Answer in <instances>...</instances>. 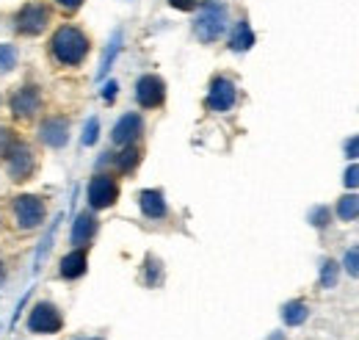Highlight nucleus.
Returning <instances> with one entry per match:
<instances>
[{
  "mask_svg": "<svg viewBox=\"0 0 359 340\" xmlns=\"http://www.w3.org/2000/svg\"><path fill=\"white\" fill-rule=\"evenodd\" d=\"M50 47H53V55H55L61 64L75 67V64H81V61L86 58V53H89V39H86L83 31H78V28H72V25H64V28H58L55 37L50 39Z\"/></svg>",
  "mask_w": 359,
  "mask_h": 340,
  "instance_id": "nucleus-1",
  "label": "nucleus"
},
{
  "mask_svg": "<svg viewBox=\"0 0 359 340\" xmlns=\"http://www.w3.org/2000/svg\"><path fill=\"white\" fill-rule=\"evenodd\" d=\"M194 31L202 42H216L222 34L226 31V6L219 0H208L194 22Z\"/></svg>",
  "mask_w": 359,
  "mask_h": 340,
  "instance_id": "nucleus-2",
  "label": "nucleus"
},
{
  "mask_svg": "<svg viewBox=\"0 0 359 340\" xmlns=\"http://www.w3.org/2000/svg\"><path fill=\"white\" fill-rule=\"evenodd\" d=\"M14 216H17V224H20L22 230H34V227H39V224L45 221L47 208L39 197L25 194V197H20V200L14 202Z\"/></svg>",
  "mask_w": 359,
  "mask_h": 340,
  "instance_id": "nucleus-3",
  "label": "nucleus"
},
{
  "mask_svg": "<svg viewBox=\"0 0 359 340\" xmlns=\"http://www.w3.org/2000/svg\"><path fill=\"white\" fill-rule=\"evenodd\" d=\"M6 158H8V174H11V180H17V183L28 180V174L34 171V152H31L28 144L14 141L8 147V152H6Z\"/></svg>",
  "mask_w": 359,
  "mask_h": 340,
  "instance_id": "nucleus-4",
  "label": "nucleus"
},
{
  "mask_svg": "<svg viewBox=\"0 0 359 340\" xmlns=\"http://www.w3.org/2000/svg\"><path fill=\"white\" fill-rule=\"evenodd\" d=\"M119 197V185L114 183V177L108 174H97L89 183V205L102 211V208H111Z\"/></svg>",
  "mask_w": 359,
  "mask_h": 340,
  "instance_id": "nucleus-5",
  "label": "nucleus"
},
{
  "mask_svg": "<svg viewBox=\"0 0 359 340\" xmlns=\"http://www.w3.org/2000/svg\"><path fill=\"white\" fill-rule=\"evenodd\" d=\"M28 327H31V332H39V335L58 332L61 329V313L50 301H39L28 315Z\"/></svg>",
  "mask_w": 359,
  "mask_h": 340,
  "instance_id": "nucleus-6",
  "label": "nucleus"
},
{
  "mask_svg": "<svg viewBox=\"0 0 359 340\" xmlns=\"http://www.w3.org/2000/svg\"><path fill=\"white\" fill-rule=\"evenodd\" d=\"M47 22H50V11L42 3H28L17 14V31L20 34H42Z\"/></svg>",
  "mask_w": 359,
  "mask_h": 340,
  "instance_id": "nucleus-7",
  "label": "nucleus"
},
{
  "mask_svg": "<svg viewBox=\"0 0 359 340\" xmlns=\"http://www.w3.org/2000/svg\"><path fill=\"white\" fill-rule=\"evenodd\" d=\"M163 97H166V86H163V81H161L158 75H144V78H138V84H135V100H138V105H144V108H158V105L163 103Z\"/></svg>",
  "mask_w": 359,
  "mask_h": 340,
  "instance_id": "nucleus-8",
  "label": "nucleus"
},
{
  "mask_svg": "<svg viewBox=\"0 0 359 340\" xmlns=\"http://www.w3.org/2000/svg\"><path fill=\"white\" fill-rule=\"evenodd\" d=\"M235 97H238V91H235V84H232V81H226V78H216V81L210 84V94H208V108H210V111H219V114H224V111H229V108L235 105Z\"/></svg>",
  "mask_w": 359,
  "mask_h": 340,
  "instance_id": "nucleus-9",
  "label": "nucleus"
},
{
  "mask_svg": "<svg viewBox=\"0 0 359 340\" xmlns=\"http://www.w3.org/2000/svg\"><path fill=\"white\" fill-rule=\"evenodd\" d=\"M11 108L17 117H34L39 108V91L36 86H22L11 94Z\"/></svg>",
  "mask_w": 359,
  "mask_h": 340,
  "instance_id": "nucleus-10",
  "label": "nucleus"
},
{
  "mask_svg": "<svg viewBox=\"0 0 359 340\" xmlns=\"http://www.w3.org/2000/svg\"><path fill=\"white\" fill-rule=\"evenodd\" d=\"M39 133H42V141L47 147H64L69 138V122L64 117H50Z\"/></svg>",
  "mask_w": 359,
  "mask_h": 340,
  "instance_id": "nucleus-11",
  "label": "nucleus"
},
{
  "mask_svg": "<svg viewBox=\"0 0 359 340\" xmlns=\"http://www.w3.org/2000/svg\"><path fill=\"white\" fill-rule=\"evenodd\" d=\"M141 117L138 114H125L116 125H114V133H111V138L116 141V144H133L135 138H138V133H141Z\"/></svg>",
  "mask_w": 359,
  "mask_h": 340,
  "instance_id": "nucleus-12",
  "label": "nucleus"
},
{
  "mask_svg": "<svg viewBox=\"0 0 359 340\" xmlns=\"http://www.w3.org/2000/svg\"><path fill=\"white\" fill-rule=\"evenodd\" d=\"M94 230H97L94 216H91V213H78V216H75V224H72V244H75V247L89 244Z\"/></svg>",
  "mask_w": 359,
  "mask_h": 340,
  "instance_id": "nucleus-13",
  "label": "nucleus"
},
{
  "mask_svg": "<svg viewBox=\"0 0 359 340\" xmlns=\"http://www.w3.org/2000/svg\"><path fill=\"white\" fill-rule=\"evenodd\" d=\"M138 205H141L144 216H149V218H163L166 216V200H163L161 191H141Z\"/></svg>",
  "mask_w": 359,
  "mask_h": 340,
  "instance_id": "nucleus-14",
  "label": "nucleus"
},
{
  "mask_svg": "<svg viewBox=\"0 0 359 340\" xmlns=\"http://www.w3.org/2000/svg\"><path fill=\"white\" fill-rule=\"evenodd\" d=\"M83 271H86V255H83L81 249L69 252V255L61 260V277H67V280H75V277H81Z\"/></svg>",
  "mask_w": 359,
  "mask_h": 340,
  "instance_id": "nucleus-15",
  "label": "nucleus"
},
{
  "mask_svg": "<svg viewBox=\"0 0 359 340\" xmlns=\"http://www.w3.org/2000/svg\"><path fill=\"white\" fill-rule=\"evenodd\" d=\"M252 44H255V34H252L249 22H246V20H241V22L235 25V31H232V39H229V47H232L235 53H243V50H249Z\"/></svg>",
  "mask_w": 359,
  "mask_h": 340,
  "instance_id": "nucleus-16",
  "label": "nucleus"
},
{
  "mask_svg": "<svg viewBox=\"0 0 359 340\" xmlns=\"http://www.w3.org/2000/svg\"><path fill=\"white\" fill-rule=\"evenodd\" d=\"M307 315H310V310H307L304 301H290V304L282 307V318H285L287 327H299V324H304Z\"/></svg>",
  "mask_w": 359,
  "mask_h": 340,
  "instance_id": "nucleus-17",
  "label": "nucleus"
},
{
  "mask_svg": "<svg viewBox=\"0 0 359 340\" xmlns=\"http://www.w3.org/2000/svg\"><path fill=\"white\" fill-rule=\"evenodd\" d=\"M119 50H122V31H116L114 39H111V44H108L105 58H102V64H100V70H97V81H102V78L108 75V70H111V64H114V58H116Z\"/></svg>",
  "mask_w": 359,
  "mask_h": 340,
  "instance_id": "nucleus-18",
  "label": "nucleus"
},
{
  "mask_svg": "<svg viewBox=\"0 0 359 340\" xmlns=\"http://www.w3.org/2000/svg\"><path fill=\"white\" fill-rule=\"evenodd\" d=\"M337 216L343 221H354L359 218V197L357 194H346L340 202H337Z\"/></svg>",
  "mask_w": 359,
  "mask_h": 340,
  "instance_id": "nucleus-19",
  "label": "nucleus"
},
{
  "mask_svg": "<svg viewBox=\"0 0 359 340\" xmlns=\"http://www.w3.org/2000/svg\"><path fill=\"white\" fill-rule=\"evenodd\" d=\"M334 285H337V263L326 260L320 266V288H334Z\"/></svg>",
  "mask_w": 359,
  "mask_h": 340,
  "instance_id": "nucleus-20",
  "label": "nucleus"
},
{
  "mask_svg": "<svg viewBox=\"0 0 359 340\" xmlns=\"http://www.w3.org/2000/svg\"><path fill=\"white\" fill-rule=\"evenodd\" d=\"M138 158H141V152H138L135 147H128V150H125V152L116 158V166H119L122 171H130L135 164H138Z\"/></svg>",
  "mask_w": 359,
  "mask_h": 340,
  "instance_id": "nucleus-21",
  "label": "nucleus"
},
{
  "mask_svg": "<svg viewBox=\"0 0 359 340\" xmlns=\"http://www.w3.org/2000/svg\"><path fill=\"white\" fill-rule=\"evenodd\" d=\"M17 64V50L11 44H0V72H8Z\"/></svg>",
  "mask_w": 359,
  "mask_h": 340,
  "instance_id": "nucleus-22",
  "label": "nucleus"
},
{
  "mask_svg": "<svg viewBox=\"0 0 359 340\" xmlns=\"http://www.w3.org/2000/svg\"><path fill=\"white\" fill-rule=\"evenodd\" d=\"M343 266H346V271H348L351 277H359V247H351V249L346 252Z\"/></svg>",
  "mask_w": 359,
  "mask_h": 340,
  "instance_id": "nucleus-23",
  "label": "nucleus"
},
{
  "mask_svg": "<svg viewBox=\"0 0 359 340\" xmlns=\"http://www.w3.org/2000/svg\"><path fill=\"white\" fill-rule=\"evenodd\" d=\"M97 136H100V119H97V117H91L89 122H86V128H83V144L91 147V144L97 141Z\"/></svg>",
  "mask_w": 359,
  "mask_h": 340,
  "instance_id": "nucleus-24",
  "label": "nucleus"
},
{
  "mask_svg": "<svg viewBox=\"0 0 359 340\" xmlns=\"http://www.w3.org/2000/svg\"><path fill=\"white\" fill-rule=\"evenodd\" d=\"M310 221H313L315 227H326L329 224V208H315L310 213Z\"/></svg>",
  "mask_w": 359,
  "mask_h": 340,
  "instance_id": "nucleus-25",
  "label": "nucleus"
},
{
  "mask_svg": "<svg viewBox=\"0 0 359 340\" xmlns=\"http://www.w3.org/2000/svg\"><path fill=\"white\" fill-rule=\"evenodd\" d=\"M14 144V136H11V130L0 128V158H6V152H8V147Z\"/></svg>",
  "mask_w": 359,
  "mask_h": 340,
  "instance_id": "nucleus-26",
  "label": "nucleus"
},
{
  "mask_svg": "<svg viewBox=\"0 0 359 340\" xmlns=\"http://www.w3.org/2000/svg\"><path fill=\"white\" fill-rule=\"evenodd\" d=\"M343 183H346L348 188H359V164L357 166H348L346 177H343Z\"/></svg>",
  "mask_w": 359,
  "mask_h": 340,
  "instance_id": "nucleus-27",
  "label": "nucleus"
},
{
  "mask_svg": "<svg viewBox=\"0 0 359 340\" xmlns=\"http://www.w3.org/2000/svg\"><path fill=\"white\" fill-rule=\"evenodd\" d=\"M346 155H348V158H359V136L346 141Z\"/></svg>",
  "mask_w": 359,
  "mask_h": 340,
  "instance_id": "nucleus-28",
  "label": "nucleus"
},
{
  "mask_svg": "<svg viewBox=\"0 0 359 340\" xmlns=\"http://www.w3.org/2000/svg\"><path fill=\"white\" fill-rule=\"evenodd\" d=\"M175 8H180V11H191L194 6H196V0H169Z\"/></svg>",
  "mask_w": 359,
  "mask_h": 340,
  "instance_id": "nucleus-29",
  "label": "nucleus"
},
{
  "mask_svg": "<svg viewBox=\"0 0 359 340\" xmlns=\"http://www.w3.org/2000/svg\"><path fill=\"white\" fill-rule=\"evenodd\" d=\"M116 89H119V86L114 84V81H111V84H105V89H102V97H105V100H114V97H116Z\"/></svg>",
  "mask_w": 359,
  "mask_h": 340,
  "instance_id": "nucleus-30",
  "label": "nucleus"
},
{
  "mask_svg": "<svg viewBox=\"0 0 359 340\" xmlns=\"http://www.w3.org/2000/svg\"><path fill=\"white\" fill-rule=\"evenodd\" d=\"M58 3H61L64 8H78V6L83 3V0H58Z\"/></svg>",
  "mask_w": 359,
  "mask_h": 340,
  "instance_id": "nucleus-31",
  "label": "nucleus"
},
{
  "mask_svg": "<svg viewBox=\"0 0 359 340\" xmlns=\"http://www.w3.org/2000/svg\"><path fill=\"white\" fill-rule=\"evenodd\" d=\"M3 280H6V271H3V266H0V285H3Z\"/></svg>",
  "mask_w": 359,
  "mask_h": 340,
  "instance_id": "nucleus-32",
  "label": "nucleus"
}]
</instances>
